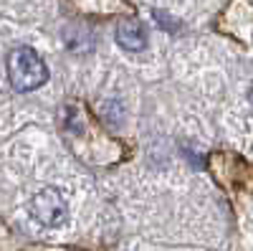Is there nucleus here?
<instances>
[{
  "instance_id": "obj_2",
  "label": "nucleus",
  "mask_w": 253,
  "mask_h": 251,
  "mask_svg": "<svg viewBox=\"0 0 253 251\" xmlns=\"http://www.w3.org/2000/svg\"><path fill=\"white\" fill-rule=\"evenodd\" d=\"M31 213L41 226L58 228L69 216V205L58 188H43L31 198Z\"/></svg>"
},
{
  "instance_id": "obj_3",
  "label": "nucleus",
  "mask_w": 253,
  "mask_h": 251,
  "mask_svg": "<svg viewBox=\"0 0 253 251\" xmlns=\"http://www.w3.org/2000/svg\"><path fill=\"white\" fill-rule=\"evenodd\" d=\"M117 44L124 51L139 53V51L147 49V33L137 20H122V23L117 26Z\"/></svg>"
},
{
  "instance_id": "obj_1",
  "label": "nucleus",
  "mask_w": 253,
  "mask_h": 251,
  "mask_svg": "<svg viewBox=\"0 0 253 251\" xmlns=\"http://www.w3.org/2000/svg\"><path fill=\"white\" fill-rule=\"evenodd\" d=\"M5 71L15 92H33L48 81V66L31 46H15L5 58Z\"/></svg>"
}]
</instances>
